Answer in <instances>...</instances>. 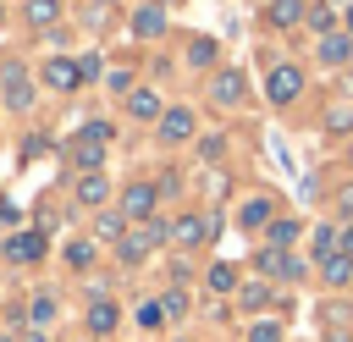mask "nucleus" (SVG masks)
<instances>
[{
	"instance_id": "obj_19",
	"label": "nucleus",
	"mask_w": 353,
	"mask_h": 342,
	"mask_svg": "<svg viewBox=\"0 0 353 342\" xmlns=\"http://www.w3.org/2000/svg\"><path fill=\"white\" fill-rule=\"evenodd\" d=\"M270 22H276V28L303 22V0H276V6H270Z\"/></svg>"
},
{
	"instance_id": "obj_6",
	"label": "nucleus",
	"mask_w": 353,
	"mask_h": 342,
	"mask_svg": "<svg viewBox=\"0 0 353 342\" xmlns=\"http://www.w3.org/2000/svg\"><path fill=\"white\" fill-rule=\"evenodd\" d=\"M44 83L61 88V94H72V88L83 83V66H77V61H50V66H44Z\"/></svg>"
},
{
	"instance_id": "obj_11",
	"label": "nucleus",
	"mask_w": 353,
	"mask_h": 342,
	"mask_svg": "<svg viewBox=\"0 0 353 342\" xmlns=\"http://www.w3.org/2000/svg\"><path fill=\"white\" fill-rule=\"evenodd\" d=\"M320 270H325L331 287H347V281H353V259H347V254H320Z\"/></svg>"
},
{
	"instance_id": "obj_1",
	"label": "nucleus",
	"mask_w": 353,
	"mask_h": 342,
	"mask_svg": "<svg viewBox=\"0 0 353 342\" xmlns=\"http://www.w3.org/2000/svg\"><path fill=\"white\" fill-rule=\"evenodd\" d=\"M105 138H110L105 121H88V127H83V138H77V149H72L83 171H99V160H105Z\"/></svg>"
},
{
	"instance_id": "obj_31",
	"label": "nucleus",
	"mask_w": 353,
	"mask_h": 342,
	"mask_svg": "<svg viewBox=\"0 0 353 342\" xmlns=\"http://www.w3.org/2000/svg\"><path fill=\"white\" fill-rule=\"evenodd\" d=\"M336 210H342V215H353V188H342V199H336Z\"/></svg>"
},
{
	"instance_id": "obj_9",
	"label": "nucleus",
	"mask_w": 353,
	"mask_h": 342,
	"mask_svg": "<svg viewBox=\"0 0 353 342\" xmlns=\"http://www.w3.org/2000/svg\"><path fill=\"white\" fill-rule=\"evenodd\" d=\"M193 132V110H165V121H160V138L165 143H182Z\"/></svg>"
},
{
	"instance_id": "obj_4",
	"label": "nucleus",
	"mask_w": 353,
	"mask_h": 342,
	"mask_svg": "<svg viewBox=\"0 0 353 342\" xmlns=\"http://www.w3.org/2000/svg\"><path fill=\"white\" fill-rule=\"evenodd\" d=\"M0 88H6V105H17V110H28V105H33V83H28V72H22L17 61H6V66H0Z\"/></svg>"
},
{
	"instance_id": "obj_26",
	"label": "nucleus",
	"mask_w": 353,
	"mask_h": 342,
	"mask_svg": "<svg viewBox=\"0 0 353 342\" xmlns=\"http://www.w3.org/2000/svg\"><path fill=\"white\" fill-rule=\"evenodd\" d=\"M265 215H270V210H265V199H248V204H243V226H259Z\"/></svg>"
},
{
	"instance_id": "obj_34",
	"label": "nucleus",
	"mask_w": 353,
	"mask_h": 342,
	"mask_svg": "<svg viewBox=\"0 0 353 342\" xmlns=\"http://www.w3.org/2000/svg\"><path fill=\"white\" fill-rule=\"evenodd\" d=\"M94 6H105V0H94Z\"/></svg>"
},
{
	"instance_id": "obj_27",
	"label": "nucleus",
	"mask_w": 353,
	"mask_h": 342,
	"mask_svg": "<svg viewBox=\"0 0 353 342\" xmlns=\"http://www.w3.org/2000/svg\"><path fill=\"white\" fill-rule=\"evenodd\" d=\"M232 281H237V270H232V265H215V270H210V287H215V292H226Z\"/></svg>"
},
{
	"instance_id": "obj_5",
	"label": "nucleus",
	"mask_w": 353,
	"mask_h": 342,
	"mask_svg": "<svg viewBox=\"0 0 353 342\" xmlns=\"http://www.w3.org/2000/svg\"><path fill=\"white\" fill-rule=\"evenodd\" d=\"M243 94H248V83H243V72H237V66L215 72V83H210V99H215V105H237Z\"/></svg>"
},
{
	"instance_id": "obj_12",
	"label": "nucleus",
	"mask_w": 353,
	"mask_h": 342,
	"mask_svg": "<svg viewBox=\"0 0 353 342\" xmlns=\"http://www.w3.org/2000/svg\"><path fill=\"white\" fill-rule=\"evenodd\" d=\"M259 270H270V276H298V259H292L287 248H265V254H259Z\"/></svg>"
},
{
	"instance_id": "obj_17",
	"label": "nucleus",
	"mask_w": 353,
	"mask_h": 342,
	"mask_svg": "<svg viewBox=\"0 0 353 342\" xmlns=\"http://www.w3.org/2000/svg\"><path fill=\"white\" fill-rule=\"evenodd\" d=\"M116 320H121V314H116V303H94V309H88V331H94V336L116 331Z\"/></svg>"
},
{
	"instance_id": "obj_28",
	"label": "nucleus",
	"mask_w": 353,
	"mask_h": 342,
	"mask_svg": "<svg viewBox=\"0 0 353 342\" xmlns=\"http://www.w3.org/2000/svg\"><path fill=\"white\" fill-rule=\"evenodd\" d=\"M55 320V298H33V325H50Z\"/></svg>"
},
{
	"instance_id": "obj_15",
	"label": "nucleus",
	"mask_w": 353,
	"mask_h": 342,
	"mask_svg": "<svg viewBox=\"0 0 353 342\" xmlns=\"http://www.w3.org/2000/svg\"><path fill=\"white\" fill-rule=\"evenodd\" d=\"M127 110H132L138 121H149V116H160V99H154L149 88H132V94H127Z\"/></svg>"
},
{
	"instance_id": "obj_8",
	"label": "nucleus",
	"mask_w": 353,
	"mask_h": 342,
	"mask_svg": "<svg viewBox=\"0 0 353 342\" xmlns=\"http://www.w3.org/2000/svg\"><path fill=\"white\" fill-rule=\"evenodd\" d=\"M320 61H325V66H342V61H353V44H347V33H320Z\"/></svg>"
},
{
	"instance_id": "obj_20",
	"label": "nucleus",
	"mask_w": 353,
	"mask_h": 342,
	"mask_svg": "<svg viewBox=\"0 0 353 342\" xmlns=\"http://www.w3.org/2000/svg\"><path fill=\"white\" fill-rule=\"evenodd\" d=\"M215 55H221V50H215V39H210V33L188 44V61H193V66H215Z\"/></svg>"
},
{
	"instance_id": "obj_25",
	"label": "nucleus",
	"mask_w": 353,
	"mask_h": 342,
	"mask_svg": "<svg viewBox=\"0 0 353 342\" xmlns=\"http://www.w3.org/2000/svg\"><path fill=\"white\" fill-rule=\"evenodd\" d=\"M248 342H281V325H276V320H259V325L248 331Z\"/></svg>"
},
{
	"instance_id": "obj_7",
	"label": "nucleus",
	"mask_w": 353,
	"mask_h": 342,
	"mask_svg": "<svg viewBox=\"0 0 353 342\" xmlns=\"http://www.w3.org/2000/svg\"><path fill=\"white\" fill-rule=\"evenodd\" d=\"M121 210H127V215H143V221H154V188H149V182H132V188L121 193Z\"/></svg>"
},
{
	"instance_id": "obj_24",
	"label": "nucleus",
	"mask_w": 353,
	"mask_h": 342,
	"mask_svg": "<svg viewBox=\"0 0 353 342\" xmlns=\"http://www.w3.org/2000/svg\"><path fill=\"white\" fill-rule=\"evenodd\" d=\"M138 325H149V331H154V325H165V309H160V303L149 298V303L138 309Z\"/></svg>"
},
{
	"instance_id": "obj_16",
	"label": "nucleus",
	"mask_w": 353,
	"mask_h": 342,
	"mask_svg": "<svg viewBox=\"0 0 353 342\" xmlns=\"http://www.w3.org/2000/svg\"><path fill=\"white\" fill-rule=\"evenodd\" d=\"M204 237H210V221L204 215H182L176 221V243H204Z\"/></svg>"
},
{
	"instance_id": "obj_35",
	"label": "nucleus",
	"mask_w": 353,
	"mask_h": 342,
	"mask_svg": "<svg viewBox=\"0 0 353 342\" xmlns=\"http://www.w3.org/2000/svg\"><path fill=\"white\" fill-rule=\"evenodd\" d=\"M347 160H353V149H347Z\"/></svg>"
},
{
	"instance_id": "obj_18",
	"label": "nucleus",
	"mask_w": 353,
	"mask_h": 342,
	"mask_svg": "<svg viewBox=\"0 0 353 342\" xmlns=\"http://www.w3.org/2000/svg\"><path fill=\"white\" fill-rule=\"evenodd\" d=\"M105 188H110V182H105L99 171H83V182H77V199H83V204H99V199H105Z\"/></svg>"
},
{
	"instance_id": "obj_14",
	"label": "nucleus",
	"mask_w": 353,
	"mask_h": 342,
	"mask_svg": "<svg viewBox=\"0 0 353 342\" xmlns=\"http://www.w3.org/2000/svg\"><path fill=\"white\" fill-rule=\"evenodd\" d=\"M160 28H165L160 6H138V17H132V33H138V39H149V33H160Z\"/></svg>"
},
{
	"instance_id": "obj_32",
	"label": "nucleus",
	"mask_w": 353,
	"mask_h": 342,
	"mask_svg": "<svg viewBox=\"0 0 353 342\" xmlns=\"http://www.w3.org/2000/svg\"><path fill=\"white\" fill-rule=\"evenodd\" d=\"M342 254H353V226H342Z\"/></svg>"
},
{
	"instance_id": "obj_23",
	"label": "nucleus",
	"mask_w": 353,
	"mask_h": 342,
	"mask_svg": "<svg viewBox=\"0 0 353 342\" xmlns=\"http://www.w3.org/2000/svg\"><path fill=\"white\" fill-rule=\"evenodd\" d=\"M303 22H309L314 33H331V6H309V11H303Z\"/></svg>"
},
{
	"instance_id": "obj_13",
	"label": "nucleus",
	"mask_w": 353,
	"mask_h": 342,
	"mask_svg": "<svg viewBox=\"0 0 353 342\" xmlns=\"http://www.w3.org/2000/svg\"><path fill=\"white\" fill-rule=\"evenodd\" d=\"M22 17H28L33 28H50V22L61 17V0H28V6H22Z\"/></svg>"
},
{
	"instance_id": "obj_10",
	"label": "nucleus",
	"mask_w": 353,
	"mask_h": 342,
	"mask_svg": "<svg viewBox=\"0 0 353 342\" xmlns=\"http://www.w3.org/2000/svg\"><path fill=\"white\" fill-rule=\"evenodd\" d=\"M6 254H11V259H22V265H33V259L44 254V237H39V232H22V237H11V243H6Z\"/></svg>"
},
{
	"instance_id": "obj_33",
	"label": "nucleus",
	"mask_w": 353,
	"mask_h": 342,
	"mask_svg": "<svg viewBox=\"0 0 353 342\" xmlns=\"http://www.w3.org/2000/svg\"><path fill=\"white\" fill-rule=\"evenodd\" d=\"M347 33H353V0H347Z\"/></svg>"
},
{
	"instance_id": "obj_30",
	"label": "nucleus",
	"mask_w": 353,
	"mask_h": 342,
	"mask_svg": "<svg viewBox=\"0 0 353 342\" xmlns=\"http://www.w3.org/2000/svg\"><path fill=\"white\" fill-rule=\"evenodd\" d=\"M160 309H165V314H188V298H182V292H165Z\"/></svg>"
},
{
	"instance_id": "obj_21",
	"label": "nucleus",
	"mask_w": 353,
	"mask_h": 342,
	"mask_svg": "<svg viewBox=\"0 0 353 342\" xmlns=\"http://www.w3.org/2000/svg\"><path fill=\"white\" fill-rule=\"evenodd\" d=\"M94 237H105V243H121V215L110 210V215H99L94 221Z\"/></svg>"
},
{
	"instance_id": "obj_22",
	"label": "nucleus",
	"mask_w": 353,
	"mask_h": 342,
	"mask_svg": "<svg viewBox=\"0 0 353 342\" xmlns=\"http://www.w3.org/2000/svg\"><path fill=\"white\" fill-rule=\"evenodd\" d=\"M298 237V221H270V248H292Z\"/></svg>"
},
{
	"instance_id": "obj_3",
	"label": "nucleus",
	"mask_w": 353,
	"mask_h": 342,
	"mask_svg": "<svg viewBox=\"0 0 353 342\" xmlns=\"http://www.w3.org/2000/svg\"><path fill=\"white\" fill-rule=\"evenodd\" d=\"M265 94H270L276 105H292V99L303 94V72H298V66H276V72L265 77Z\"/></svg>"
},
{
	"instance_id": "obj_29",
	"label": "nucleus",
	"mask_w": 353,
	"mask_h": 342,
	"mask_svg": "<svg viewBox=\"0 0 353 342\" xmlns=\"http://www.w3.org/2000/svg\"><path fill=\"white\" fill-rule=\"evenodd\" d=\"M325 127H331V132H347V127H353V110H347V105H342V110H331V116H325Z\"/></svg>"
},
{
	"instance_id": "obj_2",
	"label": "nucleus",
	"mask_w": 353,
	"mask_h": 342,
	"mask_svg": "<svg viewBox=\"0 0 353 342\" xmlns=\"http://www.w3.org/2000/svg\"><path fill=\"white\" fill-rule=\"evenodd\" d=\"M160 237H165V226H160V221H143V226H138L132 237L121 232V243H116V248H121V259H132V265H138V259H143L149 248H160Z\"/></svg>"
}]
</instances>
